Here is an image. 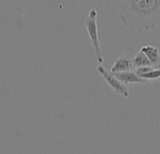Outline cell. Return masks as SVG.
I'll list each match as a JSON object with an SVG mask.
<instances>
[{
  "mask_svg": "<svg viewBox=\"0 0 160 154\" xmlns=\"http://www.w3.org/2000/svg\"><path fill=\"white\" fill-rule=\"evenodd\" d=\"M119 19L127 28L153 30L160 25V0H120Z\"/></svg>",
  "mask_w": 160,
  "mask_h": 154,
  "instance_id": "obj_1",
  "label": "cell"
},
{
  "mask_svg": "<svg viewBox=\"0 0 160 154\" xmlns=\"http://www.w3.org/2000/svg\"><path fill=\"white\" fill-rule=\"evenodd\" d=\"M97 18H98V11H97V9L96 8H92L88 12V15L85 17L84 24H85V27H86L88 36L90 38L91 43L93 45L97 60H98V62L102 63L104 61V59H103V56H102L101 47H100L99 39H98Z\"/></svg>",
  "mask_w": 160,
  "mask_h": 154,
  "instance_id": "obj_2",
  "label": "cell"
},
{
  "mask_svg": "<svg viewBox=\"0 0 160 154\" xmlns=\"http://www.w3.org/2000/svg\"><path fill=\"white\" fill-rule=\"evenodd\" d=\"M97 70L100 73V75L105 79V81L109 84V86L114 90V92L116 94L121 95V96L126 97V98H128L129 96V92L127 88V86L125 84H123L119 79H117L116 76L112 72L107 71L101 65L98 66Z\"/></svg>",
  "mask_w": 160,
  "mask_h": 154,
  "instance_id": "obj_3",
  "label": "cell"
},
{
  "mask_svg": "<svg viewBox=\"0 0 160 154\" xmlns=\"http://www.w3.org/2000/svg\"><path fill=\"white\" fill-rule=\"evenodd\" d=\"M117 79H119L123 84L129 85V84H145L148 83L149 81L138 76L135 72L128 71V72H116L113 73Z\"/></svg>",
  "mask_w": 160,
  "mask_h": 154,
  "instance_id": "obj_4",
  "label": "cell"
},
{
  "mask_svg": "<svg viewBox=\"0 0 160 154\" xmlns=\"http://www.w3.org/2000/svg\"><path fill=\"white\" fill-rule=\"evenodd\" d=\"M132 68H133L132 59L127 56H123L115 60V62L111 68V72L116 73L121 72H128V71H131Z\"/></svg>",
  "mask_w": 160,
  "mask_h": 154,
  "instance_id": "obj_5",
  "label": "cell"
},
{
  "mask_svg": "<svg viewBox=\"0 0 160 154\" xmlns=\"http://www.w3.org/2000/svg\"><path fill=\"white\" fill-rule=\"evenodd\" d=\"M141 51L147 56L152 66H157L160 62L159 50L153 45H144L141 48Z\"/></svg>",
  "mask_w": 160,
  "mask_h": 154,
  "instance_id": "obj_6",
  "label": "cell"
},
{
  "mask_svg": "<svg viewBox=\"0 0 160 154\" xmlns=\"http://www.w3.org/2000/svg\"><path fill=\"white\" fill-rule=\"evenodd\" d=\"M132 65H133V68L135 69L140 68V67H144V66H152L147 56L141 50L132 58Z\"/></svg>",
  "mask_w": 160,
  "mask_h": 154,
  "instance_id": "obj_7",
  "label": "cell"
},
{
  "mask_svg": "<svg viewBox=\"0 0 160 154\" xmlns=\"http://www.w3.org/2000/svg\"><path fill=\"white\" fill-rule=\"evenodd\" d=\"M141 77L143 78V79H145V80H147V81L157 80V79L160 78V69H157V70L153 69L152 71H150L149 72L142 75Z\"/></svg>",
  "mask_w": 160,
  "mask_h": 154,
  "instance_id": "obj_8",
  "label": "cell"
},
{
  "mask_svg": "<svg viewBox=\"0 0 160 154\" xmlns=\"http://www.w3.org/2000/svg\"><path fill=\"white\" fill-rule=\"evenodd\" d=\"M154 68H153V66H144V67H140V68H137V69H135V73L138 75V76H142V75H143V74H145V73H147V72H149L150 71H152Z\"/></svg>",
  "mask_w": 160,
  "mask_h": 154,
  "instance_id": "obj_9",
  "label": "cell"
}]
</instances>
